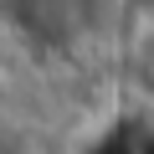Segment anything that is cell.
I'll use <instances>...</instances> for the list:
<instances>
[{"instance_id":"1","label":"cell","mask_w":154,"mask_h":154,"mask_svg":"<svg viewBox=\"0 0 154 154\" xmlns=\"http://www.w3.org/2000/svg\"><path fill=\"white\" fill-rule=\"evenodd\" d=\"M93 154H154V149H144L139 128H134V123H123V128H118L113 139H103V144H98Z\"/></svg>"}]
</instances>
